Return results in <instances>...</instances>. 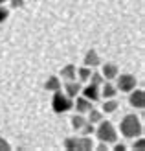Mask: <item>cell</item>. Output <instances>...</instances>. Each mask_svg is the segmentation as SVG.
I'll return each mask as SVG.
<instances>
[{
	"label": "cell",
	"instance_id": "cell-15",
	"mask_svg": "<svg viewBox=\"0 0 145 151\" xmlns=\"http://www.w3.org/2000/svg\"><path fill=\"white\" fill-rule=\"evenodd\" d=\"M85 124H86V120L83 118L81 112H77V114H75V116L72 118V125H74V129H81V127L85 125Z\"/></svg>",
	"mask_w": 145,
	"mask_h": 151
},
{
	"label": "cell",
	"instance_id": "cell-2",
	"mask_svg": "<svg viewBox=\"0 0 145 151\" xmlns=\"http://www.w3.org/2000/svg\"><path fill=\"white\" fill-rule=\"evenodd\" d=\"M97 138L101 140V142H116L118 140V133L116 129H114V125L110 122H99V127H97Z\"/></svg>",
	"mask_w": 145,
	"mask_h": 151
},
{
	"label": "cell",
	"instance_id": "cell-6",
	"mask_svg": "<svg viewBox=\"0 0 145 151\" xmlns=\"http://www.w3.org/2000/svg\"><path fill=\"white\" fill-rule=\"evenodd\" d=\"M83 96L86 98V100H90V101H97L99 100V90H97V85H90L86 87V88H83Z\"/></svg>",
	"mask_w": 145,
	"mask_h": 151
},
{
	"label": "cell",
	"instance_id": "cell-3",
	"mask_svg": "<svg viewBox=\"0 0 145 151\" xmlns=\"http://www.w3.org/2000/svg\"><path fill=\"white\" fill-rule=\"evenodd\" d=\"M51 107H53L55 112H66V111H70L74 107V103H72V98L64 96L61 90H55L53 100H51Z\"/></svg>",
	"mask_w": 145,
	"mask_h": 151
},
{
	"label": "cell",
	"instance_id": "cell-19",
	"mask_svg": "<svg viewBox=\"0 0 145 151\" xmlns=\"http://www.w3.org/2000/svg\"><path fill=\"white\" fill-rule=\"evenodd\" d=\"M81 131H83V134H85V137H88V134H92V133H94V124L86 122L85 125L81 127Z\"/></svg>",
	"mask_w": 145,
	"mask_h": 151
},
{
	"label": "cell",
	"instance_id": "cell-1",
	"mask_svg": "<svg viewBox=\"0 0 145 151\" xmlns=\"http://www.w3.org/2000/svg\"><path fill=\"white\" fill-rule=\"evenodd\" d=\"M121 134L127 138H136L141 134V122L136 114H127L121 120Z\"/></svg>",
	"mask_w": 145,
	"mask_h": 151
},
{
	"label": "cell",
	"instance_id": "cell-20",
	"mask_svg": "<svg viewBox=\"0 0 145 151\" xmlns=\"http://www.w3.org/2000/svg\"><path fill=\"white\" fill-rule=\"evenodd\" d=\"M90 74H92V70H90V68H79V78H81V81H88Z\"/></svg>",
	"mask_w": 145,
	"mask_h": 151
},
{
	"label": "cell",
	"instance_id": "cell-16",
	"mask_svg": "<svg viewBox=\"0 0 145 151\" xmlns=\"http://www.w3.org/2000/svg\"><path fill=\"white\" fill-rule=\"evenodd\" d=\"M103 96H105V98H114V96H116V87L110 85V83H105V87H103Z\"/></svg>",
	"mask_w": 145,
	"mask_h": 151
},
{
	"label": "cell",
	"instance_id": "cell-13",
	"mask_svg": "<svg viewBox=\"0 0 145 151\" xmlns=\"http://www.w3.org/2000/svg\"><path fill=\"white\" fill-rule=\"evenodd\" d=\"M46 90H51V92H55V90H61V83H59V78H55V76H51V78H48L46 81Z\"/></svg>",
	"mask_w": 145,
	"mask_h": 151
},
{
	"label": "cell",
	"instance_id": "cell-9",
	"mask_svg": "<svg viewBox=\"0 0 145 151\" xmlns=\"http://www.w3.org/2000/svg\"><path fill=\"white\" fill-rule=\"evenodd\" d=\"M94 149L92 146V140L88 137H83V138H77V144H75V151H90Z\"/></svg>",
	"mask_w": 145,
	"mask_h": 151
},
{
	"label": "cell",
	"instance_id": "cell-21",
	"mask_svg": "<svg viewBox=\"0 0 145 151\" xmlns=\"http://www.w3.org/2000/svg\"><path fill=\"white\" fill-rule=\"evenodd\" d=\"M9 149H11V146L7 144V140L4 137H0V151H9Z\"/></svg>",
	"mask_w": 145,
	"mask_h": 151
},
{
	"label": "cell",
	"instance_id": "cell-5",
	"mask_svg": "<svg viewBox=\"0 0 145 151\" xmlns=\"http://www.w3.org/2000/svg\"><path fill=\"white\" fill-rule=\"evenodd\" d=\"M132 107L136 109H143L145 107V92L143 90H131V98H129Z\"/></svg>",
	"mask_w": 145,
	"mask_h": 151
},
{
	"label": "cell",
	"instance_id": "cell-12",
	"mask_svg": "<svg viewBox=\"0 0 145 151\" xmlns=\"http://www.w3.org/2000/svg\"><path fill=\"white\" fill-rule=\"evenodd\" d=\"M81 92V85H79V83H66V96L68 98H75V96H77Z\"/></svg>",
	"mask_w": 145,
	"mask_h": 151
},
{
	"label": "cell",
	"instance_id": "cell-26",
	"mask_svg": "<svg viewBox=\"0 0 145 151\" xmlns=\"http://www.w3.org/2000/svg\"><path fill=\"white\" fill-rule=\"evenodd\" d=\"M96 149H97V151H106L109 147H106V144H99V146H97Z\"/></svg>",
	"mask_w": 145,
	"mask_h": 151
},
{
	"label": "cell",
	"instance_id": "cell-4",
	"mask_svg": "<svg viewBox=\"0 0 145 151\" xmlns=\"http://www.w3.org/2000/svg\"><path fill=\"white\" fill-rule=\"evenodd\" d=\"M118 88L121 92H131V90H134L136 88V78L132 74H121L118 78Z\"/></svg>",
	"mask_w": 145,
	"mask_h": 151
},
{
	"label": "cell",
	"instance_id": "cell-8",
	"mask_svg": "<svg viewBox=\"0 0 145 151\" xmlns=\"http://www.w3.org/2000/svg\"><path fill=\"white\" fill-rule=\"evenodd\" d=\"M103 78L105 79H114L118 76V66L116 65H112V63H106L105 66H103Z\"/></svg>",
	"mask_w": 145,
	"mask_h": 151
},
{
	"label": "cell",
	"instance_id": "cell-24",
	"mask_svg": "<svg viewBox=\"0 0 145 151\" xmlns=\"http://www.w3.org/2000/svg\"><path fill=\"white\" fill-rule=\"evenodd\" d=\"M7 15H9V13H7V9H4V7L0 6V22L6 20V19H7Z\"/></svg>",
	"mask_w": 145,
	"mask_h": 151
},
{
	"label": "cell",
	"instance_id": "cell-25",
	"mask_svg": "<svg viewBox=\"0 0 145 151\" xmlns=\"http://www.w3.org/2000/svg\"><path fill=\"white\" fill-rule=\"evenodd\" d=\"M114 149H116V151H125L127 147H125L123 144H116V146H114Z\"/></svg>",
	"mask_w": 145,
	"mask_h": 151
},
{
	"label": "cell",
	"instance_id": "cell-7",
	"mask_svg": "<svg viewBox=\"0 0 145 151\" xmlns=\"http://www.w3.org/2000/svg\"><path fill=\"white\" fill-rule=\"evenodd\" d=\"M90 109H92V101L86 100L85 96L75 100V111H77V112H88Z\"/></svg>",
	"mask_w": 145,
	"mask_h": 151
},
{
	"label": "cell",
	"instance_id": "cell-14",
	"mask_svg": "<svg viewBox=\"0 0 145 151\" xmlns=\"http://www.w3.org/2000/svg\"><path fill=\"white\" fill-rule=\"evenodd\" d=\"M88 112H90V114H88V122H90V124H99V122L103 120V112L94 111V109H90Z\"/></svg>",
	"mask_w": 145,
	"mask_h": 151
},
{
	"label": "cell",
	"instance_id": "cell-18",
	"mask_svg": "<svg viewBox=\"0 0 145 151\" xmlns=\"http://www.w3.org/2000/svg\"><path fill=\"white\" fill-rule=\"evenodd\" d=\"M88 79H92V85H97V87H99V85L103 83V79H105V78H103L101 74L94 72V74H90V78H88Z\"/></svg>",
	"mask_w": 145,
	"mask_h": 151
},
{
	"label": "cell",
	"instance_id": "cell-27",
	"mask_svg": "<svg viewBox=\"0 0 145 151\" xmlns=\"http://www.w3.org/2000/svg\"><path fill=\"white\" fill-rule=\"evenodd\" d=\"M7 2V0H0V6H2V4H6Z\"/></svg>",
	"mask_w": 145,
	"mask_h": 151
},
{
	"label": "cell",
	"instance_id": "cell-23",
	"mask_svg": "<svg viewBox=\"0 0 145 151\" xmlns=\"http://www.w3.org/2000/svg\"><path fill=\"white\" fill-rule=\"evenodd\" d=\"M22 6H24V0H11V7H15V9L22 7Z\"/></svg>",
	"mask_w": 145,
	"mask_h": 151
},
{
	"label": "cell",
	"instance_id": "cell-17",
	"mask_svg": "<svg viewBox=\"0 0 145 151\" xmlns=\"http://www.w3.org/2000/svg\"><path fill=\"white\" fill-rule=\"evenodd\" d=\"M116 109H118V101L116 100H109V101L103 103V111L105 112H114Z\"/></svg>",
	"mask_w": 145,
	"mask_h": 151
},
{
	"label": "cell",
	"instance_id": "cell-11",
	"mask_svg": "<svg viewBox=\"0 0 145 151\" xmlns=\"http://www.w3.org/2000/svg\"><path fill=\"white\" fill-rule=\"evenodd\" d=\"M75 74H77V70H75V66H74V65H66L64 68L61 70V76H63L66 81H74Z\"/></svg>",
	"mask_w": 145,
	"mask_h": 151
},
{
	"label": "cell",
	"instance_id": "cell-22",
	"mask_svg": "<svg viewBox=\"0 0 145 151\" xmlns=\"http://www.w3.org/2000/svg\"><path fill=\"white\" fill-rule=\"evenodd\" d=\"M132 147H134V149H140V151H141V149L145 147V140H143V138H140L138 142H134V146H132Z\"/></svg>",
	"mask_w": 145,
	"mask_h": 151
},
{
	"label": "cell",
	"instance_id": "cell-10",
	"mask_svg": "<svg viewBox=\"0 0 145 151\" xmlns=\"http://www.w3.org/2000/svg\"><path fill=\"white\" fill-rule=\"evenodd\" d=\"M99 63H101V59H99V55L96 54L94 50H90V52H86V55H85V65L86 66H97Z\"/></svg>",
	"mask_w": 145,
	"mask_h": 151
}]
</instances>
